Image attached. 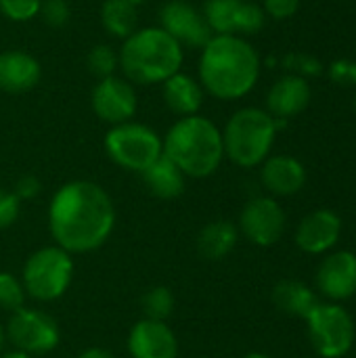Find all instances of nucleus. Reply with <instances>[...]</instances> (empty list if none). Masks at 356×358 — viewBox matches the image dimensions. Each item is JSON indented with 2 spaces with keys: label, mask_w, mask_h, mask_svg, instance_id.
<instances>
[{
  "label": "nucleus",
  "mask_w": 356,
  "mask_h": 358,
  "mask_svg": "<svg viewBox=\"0 0 356 358\" xmlns=\"http://www.w3.org/2000/svg\"><path fill=\"white\" fill-rule=\"evenodd\" d=\"M115 227V208L109 193L90 180L65 182L50 199L48 231L67 254L99 250Z\"/></svg>",
  "instance_id": "nucleus-1"
},
{
  "label": "nucleus",
  "mask_w": 356,
  "mask_h": 358,
  "mask_svg": "<svg viewBox=\"0 0 356 358\" xmlns=\"http://www.w3.org/2000/svg\"><path fill=\"white\" fill-rule=\"evenodd\" d=\"M25 289L19 277H15L13 273H0V310L6 313H15L19 308H23L25 302Z\"/></svg>",
  "instance_id": "nucleus-27"
},
{
  "label": "nucleus",
  "mask_w": 356,
  "mask_h": 358,
  "mask_svg": "<svg viewBox=\"0 0 356 358\" xmlns=\"http://www.w3.org/2000/svg\"><path fill=\"white\" fill-rule=\"evenodd\" d=\"M283 67L300 78H311V76H319L323 71V63L308 55V52H290L283 59Z\"/></svg>",
  "instance_id": "nucleus-28"
},
{
  "label": "nucleus",
  "mask_w": 356,
  "mask_h": 358,
  "mask_svg": "<svg viewBox=\"0 0 356 358\" xmlns=\"http://www.w3.org/2000/svg\"><path fill=\"white\" fill-rule=\"evenodd\" d=\"M130 358H176L178 340L166 321H138L128 334Z\"/></svg>",
  "instance_id": "nucleus-14"
},
{
  "label": "nucleus",
  "mask_w": 356,
  "mask_h": 358,
  "mask_svg": "<svg viewBox=\"0 0 356 358\" xmlns=\"http://www.w3.org/2000/svg\"><path fill=\"white\" fill-rule=\"evenodd\" d=\"M260 57L239 36H212L199 59V84L220 101L245 96L258 82Z\"/></svg>",
  "instance_id": "nucleus-2"
},
{
  "label": "nucleus",
  "mask_w": 356,
  "mask_h": 358,
  "mask_svg": "<svg viewBox=\"0 0 356 358\" xmlns=\"http://www.w3.org/2000/svg\"><path fill=\"white\" fill-rule=\"evenodd\" d=\"M42 69L36 57L23 50L0 52V90L8 94H21L31 90L40 82Z\"/></svg>",
  "instance_id": "nucleus-18"
},
{
  "label": "nucleus",
  "mask_w": 356,
  "mask_h": 358,
  "mask_svg": "<svg viewBox=\"0 0 356 358\" xmlns=\"http://www.w3.org/2000/svg\"><path fill=\"white\" fill-rule=\"evenodd\" d=\"M300 8V0H264V13L271 15L277 21L290 19L298 13Z\"/></svg>",
  "instance_id": "nucleus-33"
},
{
  "label": "nucleus",
  "mask_w": 356,
  "mask_h": 358,
  "mask_svg": "<svg viewBox=\"0 0 356 358\" xmlns=\"http://www.w3.org/2000/svg\"><path fill=\"white\" fill-rule=\"evenodd\" d=\"M78 358H115V355L105 348H86L84 352L78 355Z\"/></svg>",
  "instance_id": "nucleus-35"
},
{
  "label": "nucleus",
  "mask_w": 356,
  "mask_h": 358,
  "mask_svg": "<svg viewBox=\"0 0 356 358\" xmlns=\"http://www.w3.org/2000/svg\"><path fill=\"white\" fill-rule=\"evenodd\" d=\"M159 27L180 46L191 48H204L214 36L206 23L204 13L185 0H168L159 8Z\"/></svg>",
  "instance_id": "nucleus-11"
},
{
  "label": "nucleus",
  "mask_w": 356,
  "mask_h": 358,
  "mask_svg": "<svg viewBox=\"0 0 356 358\" xmlns=\"http://www.w3.org/2000/svg\"><path fill=\"white\" fill-rule=\"evenodd\" d=\"M313 99V90L306 78L285 73L281 76L266 94L269 113L277 120H290L302 113Z\"/></svg>",
  "instance_id": "nucleus-17"
},
{
  "label": "nucleus",
  "mask_w": 356,
  "mask_h": 358,
  "mask_svg": "<svg viewBox=\"0 0 356 358\" xmlns=\"http://www.w3.org/2000/svg\"><path fill=\"white\" fill-rule=\"evenodd\" d=\"M120 67L130 84H157L180 71L183 46L162 27H143L120 48Z\"/></svg>",
  "instance_id": "nucleus-4"
},
{
  "label": "nucleus",
  "mask_w": 356,
  "mask_h": 358,
  "mask_svg": "<svg viewBox=\"0 0 356 358\" xmlns=\"http://www.w3.org/2000/svg\"><path fill=\"white\" fill-rule=\"evenodd\" d=\"M0 358H34L21 350H13V352H6V355H0Z\"/></svg>",
  "instance_id": "nucleus-36"
},
{
  "label": "nucleus",
  "mask_w": 356,
  "mask_h": 358,
  "mask_svg": "<svg viewBox=\"0 0 356 358\" xmlns=\"http://www.w3.org/2000/svg\"><path fill=\"white\" fill-rule=\"evenodd\" d=\"M101 23L111 36L126 40L136 31L138 8L132 0H105L101 6Z\"/></svg>",
  "instance_id": "nucleus-24"
},
{
  "label": "nucleus",
  "mask_w": 356,
  "mask_h": 358,
  "mask_svg": "<svg viewBox=\"0 0 356 358\" xmlns=\"http://www.w3.org/2000/svg\"><path fill=\"white\" fill-rule=\"evenodd\" d=\"M162 94H164V103L168 105V109L180 117L197 115L204 103L201 84L195 78L180 73V71H176L166 82H162Z\"/></svg>",
  "instance_id": "nucleus-20"
},
{
  "label": "nucleus",
  "mask_w": 356,
  "mask_h": 358,
  "mask_svg": "<svg viewBox=\"0 0 356 358\" xmlns=\"http://www.w3.org/2000/svg\"><path fill=\"white\" fill-rule=\"evenodd\" d=\"M317 285L332 300H348L356 294V254L336 252L317 271Z\"/></svg>",
  "instance_id": "nucleus-15"
},
{
  "label": "nucleus",
  "mask_w": 356,
  "mask_h": 358,
  "mask_svg": "<svg viewBox=\"0 0 356 358\" xmlns=\"http://www.w3.org/2000/svg\"><path fill=\"white\" fill-rule=\"evenodd\" d=\"M141 308H143L145 319L166 321L174 313V296L166 285H155L143 294Z\"/></svg>",
  "instance_id": "nucleus-25"
},
{
  "label": "nucleus",
  "mask_w": 356,
  "mask_h": 358,
  "mask_svg": "<svg viewBox=\"0 0 356 358\" xmlns=\"http://www.w3.org/2000/svg\"><path fill=\"white\" fill-rule=\"evenodd\" d=\"M73 260L71 254L59 245H46L36 250L23 264L21 283L29 298L38 302H55L71 285Z\"/></svg>",
  "instance_id": "nucleus-6"
},
{
  "label": "nucleus",
  "mask_w": 356,
  "mask_h": 358,
  "mask_svg": "<svg viewBox=\"0 0 356 358\" xmlns=\"http://www.w3.org/2000/svg\"><path fill=\"white\" fill-rule=\"evenodd\" d=\"M40 189H42L40 180H38L36 176H31V174H25V176H21V178L15 182L13 193L17 195L19 201H27V199L38 197V195H40Z\"/></svg>",
  "instance_id": "nucleus-34"
},
{
  "label": "nucleus",
  "mask_w": 356,
  "mask_h": 358,
  "mask_svg": "<svg viewBox=\"0 0 356 358\" xmlns=\"http://www.w3.org/2000/svg\"><path fill=\"white\" fill-rule=\"evenodd\" d=\"M164 155L170 157L187 178L212 176L222 157V132L204 115L180 117L164 138Z\"/></svg>",
  "instance_id": "nucleus-3"
},
{
  "label": "nucleus",
  "mask_w": 356,
  "mask_h": 358,
  "mask_svg": "<svg viewBox=\"0 0 356 358\" xmlns=\"http://www.w3.org/2000/svg\"><path fill=\"white\" fill-rule=\"evenodd\" d=\"M260 180L266 191L279 197H290L296 195L304 182H306V170L304 166L290 155H275L266 157L262 162V172Z\"/></svg>",
  "instance_id": "nucleus-19"
},
{
  "label": "nucleus",
  "mask_w": 356,
  "mask_h": 358,
  "mask_svg": "<svg viewBox=\"0 0 356 358\" xmlns=\"http://www.w3.org/2000/svg\"><path fill=\"white\" fill-rule=\"evenodd\" d=\"M237 239H239V233L231 220H214L199 231L197 254L204 260L218 262L235 250Z\"/></svg>",
  "instance_id": "nucleus-22"
},
{
  "label": "nucleus",
  "mask_w": 356,
  "mask_h": 358,
  "mask_svg": "<svg viewBox=\"0 0 356 358\" xmlns=\"http://www.w3.org/2000/svg\"><path fill=\"white\" fill-rule=\"evenodd\" d=\"M19 212H21V201L17 199V195L13 191L0 189V231L15 224Z\"/></svg>",
  "instance_id": "nucleus-32"
},
{
  "label": "nucleus",
  "mask_w": 356,
  "mask_h": 358,
  "mask_svg": "<svg viewBox=\"0 0 356 358\" xmlns=\"http://www.w3.org/2000/svg\"><path fill=\"white\" fill-rule=\"evenodd\" d=\"M201 13L216 36H252L258 34L266 21L262 6L245 0H206Z\"/></svg>",
  "instance_id": "nucleus-10"
},
{
  "label": "nucleus",
  "mask_w": 356,
  "mask_h": 358,
  "mask_svg": "<svg viewBox=\"0 0 356 358\" xmlns=\"http://www.w3.org/2000/svg\"><path fill=\"white\" fill-rule=\"evenodd\" d=\"M38 15L50 27H63L69 21V4L65 0H42Z\"/></svg>",
  "instance_id": "nucleus-30"
},
{
  "label": "nucleus",
  "mask_w": 356,
  "mask_h": 358,
  "mask_svg": "<svg viewBox=\"0 0 356 358\" xmlns=\"http://www.w3.org/2000/svg\"><path fill=\"white\" fill-rule=\"evenodd\" d=\"M134 4H141V2H145V0H132Z\"/></svg>",
  "instance_id": "nucleus-39"
},
{
  "label": "nucleus",
  "mask_w": 356,
  "mask_h": 358,
  "mask_svg": "<svg viewBox=\"0 0 356 358\" xmlns=\"http://www.w3.org/2000/svg\"><path fill=\"white\" fill-rule=\"evenodd\" d=\"M275 136L277 124L269 111L258 107L239 109L222 130L225 155L241 168L260 166L269 157Z\"/></svg>",
  "instance_id": "nucleus-5"
},
{
  "label": "nucleus",
  "mask_w": 356,
  "mask_h": 358,
  "mask_svg": "<svg viewBox=\"0 0 356 358\" xmlns=\"http://www.w3.org/2000/svg\"><path fill=\"white\" fill-rule=\"evenodd\" d=\"M88 69L92 76H97L99 80L115 76L120 57L118 52L109 46V44H97L90 52H88Z\"/></svg>",
  "instance_id": "nucleus-26"
},
{
  "label": "nucleus",
  "mask_w": 356,
  "mask_h": 358,
  "mask_svg": "<svg viewBox=\"0 0 356 358\" xmlns=\"http://www.w3.org/2000/svg\"><path fill=\"white\" fill-rule=\"evenodd\" d=\"M243 358H271V357H266V355H262V352H250V355H245Z\"/></svg>",
  "instance_id": "nucleus-38"
},
{
  "label": "nucleus",
  "mask_w": 356,
  "mask_h": 358,
  "mask_svg": "<svg viewBox=\"0 0 356 358\" xmlns=\"http://www.w3.org/2000/svg\"><path fill=\"white\" fill-rule=\"evenodd\" d=\"M4 342H6V334H4V327L0 325V355H2V348H4Z\"/></svg>",
  "instance_id": "nucleus-37"
},
{
  "label": "nucleus",
  "mask_w": 356,
  "mask_h": 358,
  "mask_svg": "<svg viewBox=\"0 0 356 358\" xmlns=\"http://www.w3.org/2000/svg\"><path fill=\"white\" fill-rule=\"evenodd\" d=\"M329 78L336 86L350 88L356 86V61L353 59H336L329 65Z\"/></svg>",
  "instance_id": "nucleus-31"
},
{
  "label": "nucleus",
  "mask_w": 356,
  "mask_h": 358,
  "mask_svg": "<svg viewBox=\"0 0 356 358\" xmlns=\"http://www.w3.org/2000/svg\"><path fill=\"white\" fill-rule=\"evenodd\" d=\"M105 151L113 164L124 170L143 174L164 153L159 134L138 122H124L105 134Z\"/></svg>",
  "instance_id": "nucleus-7"
},
{
  "label": "nucleus",
  "mask_w": 356,
  "mask_h": 358,
  "mask_svg": "<svg viewBox=\"0 0 356 358\" xmlns=\"http://www.w3.org/2000/svg\"><path fill=\"white\" fill-rule=\"evenodd\" d=\"M340 233V216L332 210H317L300 222L296 231V243L306 254H325L338 243Z\"/></svg>",
  "instance_id": "nucleus-16"
},
{
  "label": "nucleus",
  "mask_w": 356,
  "mask_h": 358,
  "mask_svg": "<svg viewBox=\"0 0 356 358\" xmlns=\"http://www.w3.org/2000/svg\"><path fill=\"white\" fill-rule=\"evenodd\" d=\"M4 334L15 350H21L29 357L48 355L61 342L57 321L38 308H19L10 313Z\"/></svg>",
  "instance_id": "nucleus-9"
},
{
  "label": "nucleus",
  "mask_w": 356,
  "mask_h": 358,
  "mask_svg": "<svg viewBox=\"0 0 356 358\" xmlns=\"http://www.w3.org/2000/svg\"><path fill=\"white\" fill-rule=\"evenodd\" d=\"M355 109H356V99H355Z\"/></svg>",
  "instance_id": "nucleus-40"
},
{
  "label": "nucleus",
  "mask_w": 356,
  "mask_h": 358,
  "mask_svg": "<svg viewBox=\"0 0 356 358\" xmlns=\"http://www.w3.org/2000/svg\"><path fill=\"white\" fill-rule=\"evenodd\" d=\"M92 111L99 120L118 126L124 122H130L136 113V90L134 86L118 76H109L99 80V84L92 90Z\"/></svg>",
  "instance_id": "nucleus-13"
},
{
  "label": "nucleus",
  "mask_w": 356,
  "mask_h": 358,
  "mask_svg": "<svg viewBox=\"0 0 356 358\" xmlns=\"http://www.w3.org/2000/svg\"><path fill=\"white\" fill-rule=\"evenodd\" d=\"M143 182L159 199H176L185 191L187 176L180 172V168L162 153L159 159H155L143 174Z\"/></svg>",
  "instance_id": "nucleus-21"
},
{
  "label": "nucleus",
  "mask_w": 356,
  "mask_h": 358,
  "mask_svg": "<svg viewBox=\"0 0 356 358\" xmlns=\"http://www.w3.org/2000/svg\"><path fill=\"white\" fill-rule=\"evenodd\" d=\"M273 304L292 317L308 319V315L319 306V298L313 294V289L300 281H279L273 289Z\"/></svg>",
  "instance_id": "nucleus-23"
},
{
  "label": "nucleus",
  "mask_w": 356,
  "mask_h": 358,
  "mask_svg": "<svg viewBox=\"0 0 356 358\" xmlns=\"http://www.w3.org/2000/svg\"><path fill=\"white\" fill-rule=\"evenodd\" d=\"M308 338L315 352L323 358L346 357L355 344V323L346 308L319 304L306 319Z\"/></svg>",
  "instance_id": "nucleus-8"
},
{
  "label": "nucleus",
  "mask_w": 356,
  "mask_h": 358,
  "mask_svg": "<svg viewBox=\"0 0 356 358\" xmlns=\"http://www.w3.org/2000/svg\"><path fill=\"white\" fill-rule=\"evenodd\" d=\"M239 229L254 245L271 248L285 231V212L273 197H254L241 210Z\"/></svg>",
  "instance_id": "nucleus-12"
},
{
  "label": "nucleus",
  "mask_w": 356,
  "mask_h": 358,
  "mask_svg": "<svg viewBox=\"0 0 356 358\" xmlns=\"http://www.w3.org/2000/svg\"><path fill=\"white\" fill-rule=\"evenodd\" d=\"M42 0H0V13L17 23L29 21L40 13Z\"/></svg>",
  "instance_id": "nucleus-29"
}]
</instances>
